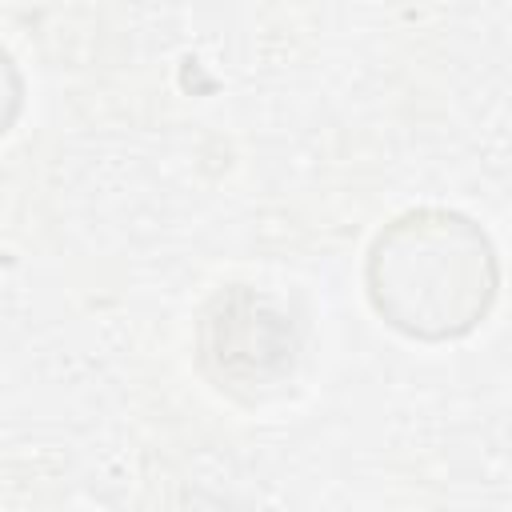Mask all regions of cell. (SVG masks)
<instances>
[{
  "label": "cell",
  "instance_id": "cell-1",
  "mask_svg": "<svg viewBox=\"0 0 512 512\" xmlns=\"http://www.w3.org/2000/svg\"><path fill=\"white\" fill-rule=\"evenodd\" d=\"M504 264L488 228L448 204L396 212L364 248V296L412 344L468 340L496 308Z\"/></svg>",
  "mask_w": 512,
  "mask_h": 512
},
{
  "label": "cell",
  "instance_id": "cell-2",
  "mask_svg": "<svg viewBox=\"0 0 512 512\" xmlns=\"http://www.w3.org/2000/svg\"><path fill=\"white\" fill-rule=\"evenodd\" d=\"M192 360L228 404L256 412L292 392L304 364V324L284 296L260 284H220L196 312Z\"/></svg>",
  "mask_w": 512,
  "mask_h": 512
}]
</instances>
